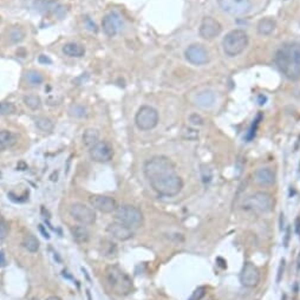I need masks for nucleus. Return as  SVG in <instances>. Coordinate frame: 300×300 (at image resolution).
Masks as SVG:
<instances>
[{
  "label": "nucleus",
  "instance_id": "1",
  "mask_svg": "<svg viewBox=\"0 0 300 300\" xmlns=\"http://www.w3.org/2000/svg\"><path fill=\"white\" fill-rule=\"evenodd\" d=\"M145 175L151 188L162 197H175L182 191L183 181L175 164L167 156H154L145 164Z\"/></svg>",
  "mask_w": 300,
  "mask_h": 300
},
{
  "label": "nucleus",
  "instance_id": "2",
  "mask_svg": "<svg viewBox=\"0 0 300 300\" xmlns=\"http://www.w3.org/2000/svg\"><path fill=\"white\" fill-rule=\"evenodd\" d=\"M274 62L283 75L291 81L300 78V43L285 44L277 51Z\"/></svg>",
  "mask_w": 300,
  "mask_h": 300
},
{
  "label": "nucleus",
  "instance_id": "3",
  "mask_svg": "<svg viewBox=\"0 0 300 300\" xmlns=\"http://www.w3.org/2000/svg\"><path fill=\"white\" fill-rule=\"evenodd\" d=\"M106 281L110 289L117 296H128L133 292L134 285L133 280L127 273H124L117 266H109L105 271Z\"/></svg>",
  "mask_w": 300,
  "mask_h": 300
},
{
  "label": "nucleus",
  "instance_id": "4",
  "mask_svg": "<svg viewBox=\"0 0 300 300\" xmlns=\"http://www.w3.org/2000/svg\"><path fill=\"white\" fill-rule=\"evenodd\" d=\"M274 200L271 194L266 192H255L245 199L243 208L255 214H267L273 210Z\"/></svg>",
  "mask_w": 300,
  "mask_h": 300
},
{
  "label": "nucleus",
  "instance_id": "5",
  "mask_svg": "<svg viewBox=\"0 0 300 300\" xmlns=\"http://www.w3.org/2000/svg\"><path fill=\"white\" fill-rule=\"evenodd\" d=\"M249 45V36L243 30H233L226 35L222 41L223 52L228 57H237L245 51Z\"/></svg>",
  "mask_w": 300,
  "mask_h": 300
},
{
  "label": "nucleus",
  "instance_id": "6",
  "mask_svg": "<svg viewBox=\"0 0 300 300\" xmlns=\"http://www.w3.org/2000/svg\"><path fill=\"white\" fill-rule=\"evenodd\" d=\"M116 221L123 223L130 228H139L143 225L145 217L143 213L141 212L140 208L131 206V204H123V206L117 207L115 210Z\"/></svg>",
  "mask_w": 300,
  "mask_h": 300
},
{
  "label": "nucleus",
  "instance_id": "7",
  "mask_svg": "<svg viewBox=\"0 0 300 300\" xmlns=\"http://www.w3.org/2000/svg\"><path fill=\"white\" fill-rule=\"evenodd\" d=\"M135 123L140 130L148 131L158 124V112L149 105H143L135 116Z\"/></svg>",
  "mask_w": 300,
  "mask_h": 300
},
{
  "label": "nucleus",
  "instance_id": "8",
  "mask_svg": "<svg viewBox=\"0 0 300 300\" xmlns=\"http://www.w3.org/2000/svg\"><path fill=\"white\" fill-rule=\"evenodd\" d=\"M217 4L225 13L234 17L245 16L253 6L250 0H217Z\"/></svg>",
  "mask_w": 300,
  "mask_h": 300
},
{
  "label": "nucleus",
  "instance_id": "9",
  "mask_svg": "<svg viewBox=\"0 0 300 300\" xmlns=\"http://www.w3.org/2000/svg\"><path fill=\"white\" fill-rule=\"evenodd\" d=\"M70 215L82 225H93L96 221L95 210L83 203H73L70 207Z\"/></svg>",
  "mask_w": 300,
  "mask_h": 300
},
{
  "label": "nucleus",
  "instance_id": "10",
  "mask_svg": "<svg viewBox=\"0 0 300 300\" xmlns=\"http://www.w3.org/2000/svg\"><path fill=\"white\" fill-rule=\"evenodd\" d=\"M90 157L95 162L106 163L114 157V149L106 141H100L93 148H90Z\"/></svg>",
  "mask_w": 300,
  "mask_h": 300
},
{
  "label": "nucleus",
  "instance_id": "11",
  "mask_svg": "<svg viewBox=\"0 0 300 300\" xmlns=\"http://www.w3.org/2000/svg\"><path fill=\"white\" fill-rule=\"evenodd\" d=\"M240 283L243 286L255 287L260 283V271L252 262H246L240 272Z\"/></svg>",
  "mask_w": 300,
  "mask_h": 300
},
{
  "label": "nucleus",
  "instance_id": "12",
  "mask_svg": "<svg viewBox=\"0 0 300 300\" xmlns=\"http://www.w3.org/2000/svg\"><path fill=\"white\" fill-rule=\"evenodd\" d=\"M221 24L213 17H204L200 25V36L206 41H212L221 33Z\"/></svg>",
  "mask_w": 300,
  "mask_h": 300
},
{
  "label": "nucleus",
  "instance_id": "13",
  "mask_svg": "<svg viewBox=\"0 0 300 300\" xmlns=\"http://www.w3.org/2000/svg\"><path fill=\"white\" fill-rule=\"evenodd\" d=\"M186 59L189 63L194 64V65H203L209 62V56H208V52L202 45L199 44H193L191 47H188L186 52H185Z\"/></svg>",
  "mask_w": 300,
  "mask_h": 300
},
{
  "label": "nucleus",
  "instance_id": "14",
  "mask_svg": "<svg viewBox=\"0 0 300 300\" xmlns=\"http://www.w3.org/2000/svg\"><path fill=\"white\" fill-rule=\"evenodd\" d=\"M91 206H93L95 209L100 210V213H112L117 209V202L114 198L110 197H105V195H93L90 199Z\"/></svg>",
  "mask_w": 300,
  "mask_h": 300
},
{
  "label": "nucleus",
  "instance_id": "15",
  "mask_svg": "<svg viewBox=\"0 0 300 300\" xmlns=\"http://www.w3.org/2000/svg\"><path fill=\"white\" fill-rule=\"evenodd\" d=\"M108 233L119 241H127L134 237V229L123 223L115 221L108 226Z\"/></svg>",
  "mask_w": 300,
  "mask_h": 300
},
{
  "label": "nucleus",
  "instance_id": "16",
  "mask_svg": "<svg viewBox=\"0 0 300 300\" xmlns=\"http://www.w3.org/2000/svg\"><path fill=\"white\" fill-rule=\"evenodd\" d=\"M119 26H121V18L117 13L112 12V13L106 14L102 20L103 31L108 37H115L118 33Z\"/></svg>",
  "mask_w": 300,
  "mask_h": 300
},
{
  "label": "nucleus",
  "instance_id": "17",
  "mask_svg": "<svg viewBox=\"0 0 300 300\" xmlns=\"http://www.w3.org/2000/svg\"><path fill=\"white\" fill-rule=\"evenodd\" d=\"M254 182L260 187H269L275 182V174L271 168H260L254 173Z\"/></svg>",
  "mask_w": 300,
  "mask_h": 300
},
{
  "label": "nucleus",
  "instance_id": "18",
  "mask_svg": "<svg viewBox=\"0 0 300 300\" xmlns=\"http://www.w3.org/2000/svg\"><path fill=\"white\" fill-rule=\"evenodd\" d=\"M63 52L66 56L72 58H81L85 54V49L76 43H67L63 47Z\"/></svg>",
  "mask_w": 300,
  "mask_h": 300
},
{
  "label": "nucleus",
  "instance_id": "19",
  "mask_svg": "<svg viewBox=\"0 0 300 300\" xmlns=\"http://www.w3.org/2000/svg\"><path fill=\"white\" fill-rule=\"evenodd\" d=\"M17 137L14 136L11 131L1 130L0 131V151L11 148L12 146L16 145Z\"/></svg>",
  "mask_w": 300,
  "mask_h": 300
},
{
  "label": "nucleus",
  "instance_id": "20",
  "mask_svg": "<svg viewBox=\"0 0 300 300\" xmlns=\"http://www.w3.org/2000/svg\"><path fill=\"white\" fill-rule=\"evenodd\" d=\"M275 27H277V23L271 18H264L259 21L258 24V33L261 36H268L274 31Z\"/></svg>",
  "mask_w": 300,
  "mask_h": 300
},
{
  "label": "nucleus",
  "instance_id": "21",
  "mask_svg": "<svg viewBox=\"0 0 300 300\" xmlns=\"http://www.w3.org/2000/svg\"><path fill=\"white\" fill-rule=\"evenodd\" d=\"M215 102V95L212 91H203L197 96V104L201 108H209Z\"/></svg>",
  "mask_w": 300,
  "mask_h": 300
},
{
  "label": "nucleus",
  "instance_id": "22",
  "mask_svg": "<svg viewBox=\"0 0 300 300\" xmlns=\"http://www.w3.org/2000/svg\"><path fill=\"white\" fill-rule=\"evenodd\" d=\"M72 237L77 241L78 244H84L88 243L89 239H90V232L88 231L87 227L84 226H76L71 229Z\"/></svg>",
  "mask_w": 300,
  "mask_h": 300
},
{
  "label": "nucleus",
  "instance_id": "23",
  "mask_svg": "<svg viewBox=\"0 0 300 300\" xmlns=\"http://www.w3.org/2000/svg\"><path fill=\"white\" fill-rule=\"evenodd\" d=\"M83 142L89 149L93 148L97 142H100V133L96 129H88L84 131Z\"/></svg>",
  "mask_w": 300,
  "mask_h": 300
},
{
  "label": "nucleus",
  "instance_id": "24",
  "mask_svg": "<svg viewBox=\"0 0 300 300\" xmlns=\"http://www.w3.org/2000/svg\"><path fill=\"white\" fill-rule=\"evenodd\" d=\"M21 245H23V247L25 250H29V252L31 253H36L38 252L39 250V241L37 240V238L35 237V235H26L25 238L23 239V243H21Z\"/></svg>",
  "mask_w": 300,
  "mask_h": 300
},
{
  "label": "nucleus",
  "instance_id": "25",
  "mask_svg": "<svg viewBox=\"0 0 300 300\" xmlns=\"http://www.w3.org/2000/svg\"><path fill=\"white\" fill-rule=\"evenodd\" d=\"M36 125L38 129H41L42 131H45V133H50V131H52V129H53V122H52L50 118H47V117L37 118Z\"/></svg>",
  "mask_w": 300,
  "mask_h": 300
},
{
  "label": "nucleus",
  "instance_id": "26",
  "mask_svg": "<svg viewBox=\"0 0 300 300\" xmlns=\"http://www.w3.org/2000/svg\"><path fill=\"white\" fill-rule=\"evenodd\" d=\"M24 103L27 108H30L31 110H38L42 106V100L38 96H26L24 97Z\"/></svg>",
  "mask_w": 300,
  "mask_h": 300
},
{
  "label": "nucleus",
  "instance_id": "27",
  "mask_svg": "<svg viewBox=\"0 0 300 300\" xmlns=\"http://www.w3.org/2000/svg\"><path fill=\"white\" fill-rule=\"evenodd\" d=\"M26 81L31 85H39L44 82V77L41 72L38 71H29L26 73Z\"/></svg>",
  "mask_w": 300,
  "mask_h": 300
},
{
  "label": "nucleus",
  "instance_id": "28",
  "mask_svg": "<svg viewBox=\"0 0 300 300\" xmlns=\"http://www.w3.org/2000/svg\"><path fill=\"white\" fill-rule=\"evenodd\" d=\"M181 135H182L183 139L189 140V141H195L199 139V131L193 129V128H189V127H183Z\"/></svg>",
  "mask_w": 300,
  "mask_h": 300
},
{
  "label": "nucleus",
  "instance_id": "29",
  "mask_svg": "<svg viewBox=\"0 0 300 300\" xmlns=\"http://www.w3.org/2000/svg\"><path fill=\"white\" fill-rule=\"evenodd\" d=\"M16 106L14 104L8 102L0 103V115H11L16 112Z\"/></svg>",
  "mask_w": 300,
  "mask_h": 300
},
{
  "label": "nucleus",
  "instance_id": "30",
  "mask_svg": "<svg viewBox=\"0 0 300 300\" xmlns=\"http://www.w3.org/2000/svg\"><path fill=\"white\" fill-rule=\"evenodd\" d=\"M70 115L75 116V117H85L87 116V110H85L84 106L78 105V104H75L72 105L69 110Z\"/></svg>",
  "mask_w": 300,
  "mask_h": 300
},
{
  "label": "nucleus",
  "instance_id": "31",
  "mask_svg": "<svg viewBox=\"0 0 300 300\" xmlns=\"http://www.w3.org/2000/svg\"><path fill=\"white\" fill-rule=\"evenodd\" d=\"M206 292H207V289L204 286L198 287V289L193 292V295L191 298H189V300H201L204 296H206Z\"/></svg>",
  "mask_w": 300,
  "mask_h": 300
},
{
  "label": "nucleus",
  "instance_id": "32",
  "mask_svg": "<svg viewBox=\"0 0 300 300\" xmlns=\"http://www.w3.org/2000/svg\"><path fill=\"white\" fill-rule=\"evenodd\" d=\"M260 119H261V115H259L258 118L253 122L252 127H250L249 134H247V141H252L254 139V136H255V133H256V129H258V125L260 123Z\"/></svg>",
  "mask_w": 300,
  "mask_h": 300
},
{
  "label": "nucleus",
  "instance_id": "33",
  "mask_svg": "<svg viewBox=\"0 0 300 300\" xmlns=\"http://www.w3.org/2000/svg\"><path fill=\"white\" fill-rule=\"evenodd\" d=\"M7 234H8L7 222H6L5 220L0 216V243H1V241L4 240L6 237H7Z\"/></svg>",
  "mask_w": 300,
  "mask_h": 300
},
{
  "label": "nucleus",
  "instance_id": "34",
  "mask_svg": "<svg viewBox=\"0 0 300 300\" xmlns=\"http://www.w3.org/2000/svg\"><path fill=\"white\" fill-rule=\"evenodd\" d=\"M201 175H202V180H203L204 183L210 182V180H212V171H210L209 168L206 166H202Z\"/></svg>",
  "mask_w": 300,
  "mask_h": 300
},
{
  "label": "nucleus",
  "instance_id": "35",
  "mask_svg": "<svg viewBox=\"0 0 300 300\" xmlns=\"http://www.w3.org/2000/svg\"><path fill=\"white\" fill-rule=\"evenodd\" d=\"M189 122H191L193 125H202L203 124V118H202L201 116L194 114L189 117Z\"/></svg>",
  "mask_w": 300,
  "mask_h": 300
},
{
  "label": "nucleus",
  "instance_id": "36",
  "mask_svg": "<svg viewBox=\"0 0 300 300\" xmlns=\"http://www.w3.org/2000/svg\"><path fill=\"white\" fill-rule=\"evenodd\" d=\"M284 269H285V260L283 259L280 261V266H279V269H278V275H277V283H280L281 278H283L284 275Z\"/></svg>",
  "mask_w": 300,
  "mask_h": 300
},
{
  "label": "nucleus",
  "instance_id": "37",
  "mask_svg": "<svg viewBox=\"0 0 300 300\" xmlns=\"http://www.w3.org/2000/svg\"><path fill=\"white\" fill-rule=\"evenodd\" d=\"M6 266V256L5 253L2 250H0V268L5 267Z\"/></svg>",
  "mask_w": 300,
  "mask_h": 300
},
{
  "label": "nucleus",
  "instance_id": "38",
  "mask_svg": "<svg viewBox=\"0 0 300 300\" xmlns=\"http://www.w3.org/2000/svg\"><path fill=\"white\" fill-rule=\"evenodd\" d=\"M39 231L42 232V234H43V237L44 238H47V239H50V235H49V233L48 232H45V229H44V227H43V226L41 225L39 226Z\"/></svg>",
  "mask_w": 300,
  "mask_h": 300
},
{
  "label": "nucleus",
  "instance_id": "39",
  "mask_svg": "<svg viewBox=\"0 0 300 300\" xmlns=\"http://www.w3.org/2000/svg\"><path fill=\"white\" fill-rule=\"evenodd\" d=\"M289 239H290V228H287V232H286V238H285V241H284L285 247H287V246H289Z\"/></svg>",
  "mask_w": 300,
  "mask_h": 300
},
{
  "label": "nucleus",
  "instance_id": "40",
  "mask_svg": "<svg viewBox=\"0 0 300 300\" xmlns=\"http://www.w3.org/2000/svg\"><path fill=\"white\" fill-rule=\"evenodd\" d=\"M39 62H41V63H49V64H50V63H51V60L49 59L48 57L41 56V57H39Z\"/></svg>",
  "mask_w": 300,
  "mask_h": 300
},
{
  "label": "nucleus",
  "instance_id": "41",
  "mask_svg": "<svg viewBox=\"0 0 300 300\" xmlns=\"http://www.w3.org/2000/svg\"><path fill=\"white\" fill-rule=\"evenodd\" d=\"M47 300H62V299H60L59 297H57V296H51V297H49Z\"/></svg>",
  "mask_w": 300,
  "mask_h": 300
},
{
  "label": "nucleus",
  "instance_id": "42",
  "mask_svg": "<svg viewBox=\"0 0 300 300\" xmlns=\"http://www.w3.org/2000/svg\"><path fill=\"white\" fill-rule=\"evenodd\" d=\"M259 99L261 100H260V102H259L260 105H262V104H265V102H266V97H264V96H259Z\"/></svg>",
  "mask_w": 300,
  "mask_h": 300
},
{
  "label": "nucleus",
  "instance_id": "43",
  "mask_svg": "<svg viewBox=\"0 0 300 300\" xmlns=\"http://www.w3.org/2000/svg\"><path fill=\"white\" fill-rule=\"evenodd\" d=\"M298 271H300V255H299V258H298Z\"/></svg>",
  "mask_w": 300,
  "mask_h": 300
},
{
  "label": "nucleus",
  "instance_id": "44",
  "mask_svg": "<svg viewBox=\"0 0 300 300\" xmlns=\"http://www.w3.org/2000/svg\"><path fill=\"white\" fill-rule=\"evenodd\" d=\"M30 300H38V298H32V299H30Z\"/></svg>",
  "mask_w": 300,
  "mask_h": 300
}]
</instances>
